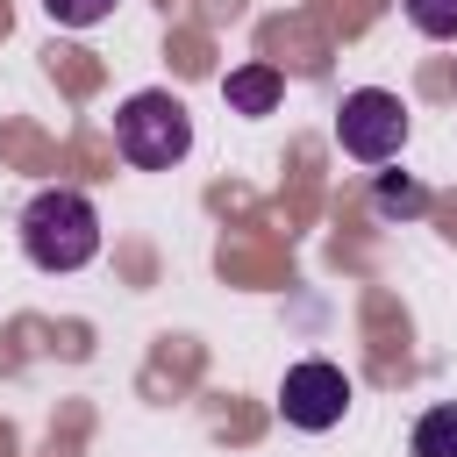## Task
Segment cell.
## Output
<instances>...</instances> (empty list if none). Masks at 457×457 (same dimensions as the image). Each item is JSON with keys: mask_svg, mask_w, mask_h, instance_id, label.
<instances>
[{"mask_svg": "<svg viewBox=\"0 0 457 457\" xmlns=\"http://www.w3.org/2000/svg\"><path fill=\"white\" fill-rule=\"evenodd\" d=\"M21 250L36 271H79L100 257V214L86 193L71 186H43L29 207H21Z\"/></svg>", "mask_w": 457, "mask_h": 457, "instance_id": "obj_1", "label": "cell"}, {"mask_svg": "<svg viewBox=\"0 0 457 457\" xmlns=\"http://www.w3.org/2000/svg\"><path fill=\"white\" fill-rule=\"evenodd\" d=\"M114 150L136 171H171L193 150V121H186V107L171 93H129L114 107Z\"/></svg>", "mask_w": 457, "mask_h": 457, "instance_id": "obj_2", "label": "cell"}, {"mask_svg": "<svg viewBox=\"0 0 457 457\" xmlns=\"http://www.w3.org/2000/svg\"><path fill=\"white\" fill-rule=\"evenodd\" d=\"M336 143H343L357 164H386V157H400V143H407V107H400V93H386V86H357V93H343Z\"/></svg>", "mask_w": 457, "mask_h": 457, "instance_id": "obj_3", "label": "cell"}, {"mask_svg": "<svg viewBox=\"0 0 457 457\" xmlns=\"http://www.w3.org/2000/svg\"><path fill=\"white\" fill-rule=\"evenodd\" d=\"M343 407H350V378H343V364H328V357L293 364V371H286V386H278V414H286L293 428H307V436L336 428V421H343Z\"/></svg>", "mask_w": 457, "mask_h": 457, "instance_id": "obj_4", "label": "cell"}, {"mask_svg": "<svg viewBox=\"0 0 457 457\" xmlns=\"http://www.w3.org/2000/svg\"><path fill=\"white\" fill-rule=\"evenodd\" d=\"M278 93H286V79H278L271 64H243V71H228V79H221V100H228L236 114H271V107H278Z\"/></svg>", "mask_w": 457, "mask_h": 457, "instance_id": "obj_5", "label": "cell"}, {"mask_svg": "<svg viewBox=\"0 0 457 457\" xmlns=\"http://www.w3.org/2000/svg\"><path fill=\"white\" fill-rule=\"evenodd\" d=\"M414 457H457V400L414 421Z\"/></svg>", "mask_w": 457, "mask_h": 457, "instance_id": "obj_6", "label": "cell"}, {"mask_svg": "<svg viewBox=\"0 0 457 457\" xmlns=\"http://www.w3.org/2000/svg\"><path fill=\"white\" fill-rule=\"evenodd\" d=\"M400 7L428 43H457V0H400Z\"/></svg>", "mask_w": 457, "mask_h": 457, "instance_id": "obj_7", "label": "cell"}, {"mask_svg": "<svg viewBox=\"0 0 457 457\" xmlns=\"http://www.w3.org/2000/svg\"><path fill=\"white\" fill-rule=\"evenodd\" d=\"M371 200H378V214H421L428 207V193L414 179H400V171H378V193Z\"/></svg>", "mask_w": 457, "mask_h": 457, "instance_id": "obj_8", "label": "cell"}, {"mask_svg": "<svg viewBox=\"0 0 457 457\" xmlns=\"http://www.w3.org/2000/svg\"><path fill=\"white\" fill-rule=\"evenodd\" d=\"M50 7V21L57 29H93V21H107L114 14V0H43Z\"/></svg>", "mask_w": 457, "mask_h": 457, "instance_id": "obj_9", "label": "cell"}]
</instances>
